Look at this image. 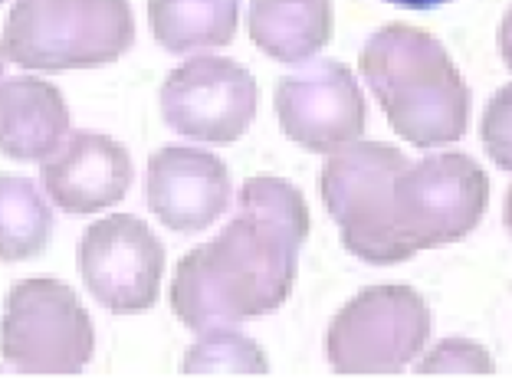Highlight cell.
<instances>
[{"label": "cell", "mask_w": 512, "mask_h": 387, "mask_svg": "<svg viewBox=\"0 0 512 387\" xmlns=\"http://www.w3.org/2000/svg\"><path fill=\"white\" fill-rule=\"evenodd\" d=\"M276 115L296 145L309 151H339L362 138V86L342 63H312L276 86Z\"/></svg>", "instance_id": "obj_10"}, {"label": "cell", "mask_w": 512, "mask_h": 387, "mask_svg": "<svg viewBox=\"0 0 512 387\" xmlns=\"http://www.w3.org/2000/svg\"><path fill=\"white\" fill-rule=\"evenodd\" d=\"M483 142L499 168L512 171V86H503L493 96V102L486 105Z\"/></svg>", "instance_id": "obj_18"}, {"label": "cell", "mask_w": 512, "mask_h": 387, "mask_svg": "<svg viewBox=\"0 0 512 387\" xmlns=\"http://www.w3.org/2000/svg\"><path fill=\"white\" fill-rule=\"evenodd\" d=\"M148 204L174 233H201L217 224L230 207L227 164L211 151L161 148L148 161Z\"/></svg>", "instance_id": "obj_11"}, {"label": "cell", "mask_w": 512, "mask_h": 387, "mask_svg": "<svg viewBox=\"0 0 512 387\" xmlns=\"http://www.w3.org/2000/svg\"><path fill=\"white\" fill-rule=\"evenodd\" d=\"M266 355L263 348L250 342L243 332L234 328H211L201 332L188 358H184V371L188 374H224V371H240V374H266Z\"/></svg>", "instance_id": "obj_17"}, {"label": "cell", "mask_w": 512, "mask_h": 387, "mask_svg": "<svg viewBox=\"0 0 512 387\" xmlns=\"http://www.w3.org/2000/svg\"><path fill=\"white\" fill-rule=\"evenodd\" d=\"M499 50H503V60L512 69V7H509V14L503 17V27H499Z\"/></svg>", "instance_id": "obj_20"}, {"label": "cell", "mask_w": 512, "mask_h": 387, "mask_svg": "<svg viewBox=\"0 0 512 387\" xmlns=\"http://www.w3.org/2000/svg\"><path fill=\"white\" fill-rule=\"evenodd\" d=\"M53 240V210L23 174H0V260L23 263Z\"/></svg>", "instance_id": "obj_16"}, {"label": "cell", "mask_w": 512, "mask_h": 387, "mask_svg": "<svg viewBox=\"0 0 512 387\" xmlns=\"http://www.w3.org/2000/svg\"><path fill=\"white\" fill-rule=\"evenodd\" d=\"M73 135L66 99L46 79L20 73L0 40V155L46 161Z\"/></svg>", "instance_id": "obj_13"}, {"label": "cell", "mask_w": 512, "mask_h": 387, "mask_svg": "<svg viewBox=\"0 0 512 387\" xmlns=\"http://www.w3.org/2000/svg\"><path fill=\"white\" fill-rule=\"evenodd\" d=\"M256 105V79L240 63L220 56H197L174 69L161 86V115L168 128L197 142H237L253 125Z\"/></svg>", "instance_id": "obj_8"}, {"label": "cell", "mask_w": 512, "mask_h": 387, "mask_svg": "<svg viewBox=\"0 0 512 387\" xmlns=\"http://www.w3.org/2000/svg\"><path fill=\"white\" fill-rule=\"evenodd\" d=\"M0 4H4V0H0Z\"/></svg>", "instance_id": "obj_23"}, {"label": "cell", "mask_w": 512, "mask_h": 387, "mask_svg": "<svg viewBox=\"0 0 512 387\" xmlns=\"http://www.w3.org/2000/svg\"><path fill=\"white\" fill-rule=\"evenodd\" d=\"M250 37L279 63H302L332 37L329 0H250Z\"/></svg>", "instance_id": "obj_14"}, {"label": "cell", "mask_w": 512, "mask_h": 387, "mask_svg": "<svg viewBox=\"0 0 512 387\" xmlns=\"http://www.w3.org/2000/svg\"><path fill=\"white\" fill-rule=\"evenodd\" d=\"M151 33L168 53H204L237 33V0H148Z\"/></svg>", "instance_id": "obj_15"}, {"label": "cell", "mask_w": 512, "mask_h": 387, "mask_svg": "<svg viewBox=\"0 0 512 387\" xmlns=\"http://www.w3.org/2000/svg\"><path fill=\"white\" fill-rule=\"evenodd\" d=\"M96 348L83 302L66 283L27 279L10 289L0 322V355L10 368L33 374H76Z\"/></svg>", "instance_id": "obj_5"}, {"label": "cell", "mask_w": 512, "mask_h": 387, "mask_svg": "<svg viewBox=\"0 0 512 387\" xmlns=\"http://www.w3.org/2000/svg\"><path fill=\"white\" fill-rule=\"evenodd\" d=\"M490 204V178L467 155L444 151L407 161L394 184V210L414 253L457 243L480 227Z\"/></svg>", "instance_id": "obj_6"}, {"label": "cell", "mask_w": 512, "mask_h": 387, "mask_svg": "<svg viewBox=\"0 0 512 387\" xmlns=\"http://www.w3.org/2000/svg\"><path fill=\"white\" fill-rule=\"evenodd\" d=\"M424 374H434V371H476V374H490L493 371V361L486 355V348L473 345V342H463V338H447L440 342L434 351L427 355V361L421 365Z\"/></svg>", "instance_id": "obj_19"}, {"label": "cell", "mask_w": 512, "mask_h": 387, "mask_svg": "<svg viewBox=\"0 0 512 387\" xmlns=\"http://www.w3.org/2000/svg\"><path fill=\"white\" fill-rule=\"evenodd\" d=\"M430 335L427 302L411 286H371L329 325V365L342 374H398Z\"/></svg>", "instance_id": "obj_7"}, {"label": "cell", "mask_w": 512, "mask_h": 387, "mask_svg": "<svg viewBox=\"0 0 512 387\" xmlns=\"http://www.w3.org/2000/svg\"><path fill=\"white\" fill-rule=\"evenodd\" d=\"M394 7H404V10H434L440 4H447V0H388Z\"/></svg>", "instance_id": "obj_21"}, {"label": "cell", "mask_w": 512, "mask_h": 387, "mask_svg": "<svg viewBox=\"0 0 512 387\" xmlns=\"http://www.w3.org/2000/svg\"><path fill=\"white\" fill-rule=\"evenodd\" d=\"M132 178L128 151L96 132H73L40 168L46 197L66 214H96L119 204Z\"/></svg>", "instance_id": "obj_12"}, {"label": "cell", "mask_w": 512, "mask_h": 387, "mask_svg": "<svg viewBox=\"0 0 512 387\" xmlns=\"http://www.w3.org/2000/svg\"><path fill=\"white\" fill-rule=\"evenodd\" d=\"M506 230H509V237H512V187H509V194H506Z\"/></svg>", "instance_id": "obj_22"}, {"label": "cell", "mask_w": 512, "mask_h": 387, "mask_svg": "<svg viewBox=\"0 0 512 387\" xmlns=\"http://www.w3.org/2000/svg\"><path fill=\"white\" fill-rule=\"evenodd\" d=\"M135 43L128 0H17L4 46L20 69L63 73L115 63Z\"/></svg>", "instance_id": "obj_3"}, {"label": "cell", "mask_w": 512, "mask_h": 387, "mask_svg": "<svg viewBox=\"0 0 512 387\" xmlns=\"http://www.w3.org/2000/svg\"><path fill=\"white\" fill-rule=\"evenodd\" d=\"M407 158L381 142H352L322 168V197L342 230V243L375 266L404 263L414 246L404 240L394 210V184Z\"/></svg>", "instance_id": "obj_4"}, {"label": "cell", "mask_w": 512, "mask_h": 387, "mask_svg": "<svg viewBox=\"0 0 512 387\" xmlns=\"http://www.w3.org/2000/svg\"><path fill=\"white\" fill-rule=\"evenodd\" d=\"M362 73L394 132L417 148H440L470 125V89L437 37L384 27L368 40Z\"/></svg>", "instance_id": "obj_2"}, {"label": "cell", "mask_w": 512, "mask_h": 387, "mask_svg": "<svg viewBox=\"0 0 512 387\" xmlns=\"http://www.w3.org/2000/svg\"><path fill=\"white\" fill-rule=\"evenodd\" d=\"M79 273L92 299H99L109 312L142 315L158 299L165 246L138 217L115 214L83 233Z\"/></svg>", "instance_id": "obj_9"}, {"label": "cell", "mask_w": 512, "mask_h": 387, "mask_svg": "<svg viewBox=\"0 0 512 387\" xmlns=\"http://www.w3.org/2000/svg\"><path fill=\"white\" fill-rule=\"evenodd\" d=\"M306 237L309 207L296 187L273 174L250 178L230 227L178 263L174 315L194 332H211L276 312L293 292Z\"/></svg>", "instance_id": "obj_1"}]
</instances>
